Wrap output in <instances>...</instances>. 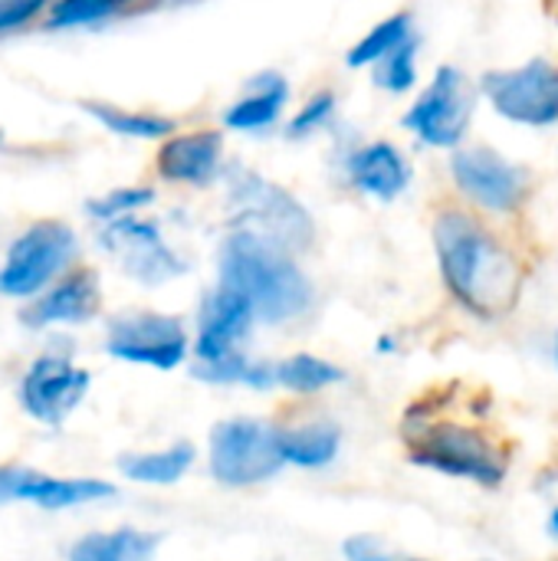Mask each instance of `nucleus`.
Wrapping results in <instances>:
<instances>
[{"mask_svg":"<svg viewBox=\"0 0 558 561\" xmlns=\"http://www.w3.org/2000/svg\"><path fill=\"white\" fill-rule=\"evenodd\" d=\"M99 312H102V279L92 266L76 263L20 309V322L26 329H59V325H86Z\"/></svg>","mask_w":558,"mask_h":561,"instance_id":"obj_14","label":"nucleus"},{"mask_svg":"<svg viewBox=\"0 0 558 561\" xmlns=\"http://www.w3.org/2000/svg\"><path fill=\"white\" fill-rule=\"evenodd\" d=\"M224 181L230 230L257 233L293 256L316 243V220L293 191L250 168H230Z\"/></svg>","mask_w":558,"mask_h":561,"instance_id":"obj_3","label":"nucleus"},{"mask_svg":"<svg viewBox=\"0 0 558 561\" xmlns=\"http://www.w3.org/2000/svg\"><path fill=\"white\" fill-rule=\"evenodd\" d=\"M414 36V16L408 10H398L391 16H385L382 23H375L349 53H345V66L352 69H365L375 66L378 59H385L391 49H398L405 39Z\"/></svg>","mask_w":558,"mask_h":561,"instance_id":"obj_25","label":"nucleus"},{"mask_svg":"<svg viewBox=\"0 0 558 561\" xmlns=\"http://www.w3.org/2000/svg\"><path fill=\"white\" fill-rule=\"evenodd\" d=\"M161 546V533L145 529H112V533H89L69 546V561H155Z\"/></svg>","mask_w":558,"mask_h":561,"instance_id":"obj_20","label":"nucleus"},{"mask_svg":"<svg viewBox=\"0 0 558 561\" xmlns=\"http://www.w3.org/2000/svg\"><path fill=\"white\" fill-rule=\"evenodd\" d=\"M483 92L490 105L516 125L549 128L558 122V66L549 59L487 72Z\"/></svg>","mask_w":558,"mask_h":561,"instance_id":"obj_9","label":"nucleus"},{"mask_svg":"<svg viewBox=\"0 0 558 561\" xmlns=\"http://www.w3.org/2000/svg\"><path fill=\"white\" fill-rule=\"evenodd\" d=\"M145 7V0H53L43 23L49 30H79L118 20L132 10Z\"/></svg>","mask_w":558,"mask_h":561,"instance_id":"obj_24","label":"nucleus"},{"mask_svg":"<svg viewBox=\"0 0 558 561\" xmlns=\"http://www.w3.org/2000/svg\"><path fill=\"white\" fill-rule=\"evenodd\" d=\"M99 247L141 286H164L187 273V260L164 240L161 227L141 214L102 224Z\"/></svg>","mask_w":558,"mask_h":561,"instance_id":"obj_8","label":"nucleus"},{"mask_svg":"<svg viewBox=\"0 0 558 561\" xmlns=\"http://www.w3.org/2000/svg\"><path fill=\"white\" fill-rule=\"evenodd\" d=\"M556 352H558V345H556Z\"/></svg>","mask_w":558,"mask_h":561,"instance_id":"obj_35","label":"nucleus"},{"mask_svg":"<svg viewBox=\"0 0 558 561\" xmlns=\"http://www.w3.org/2000/svg\"><path fill=\"white\" fill-rule=\"evenodd\" d=\"M217 283L237 289L253 306L257 322L266 325L299 322L316 306V286L299 266V256L247 230H230L224 237Z\"/></svg>","mask_w":558,"mask_h":561,"instance_id":"obj_2","label":"nucleus"},{"mask_svg":"<svg viewBox=\"0 0 558 561\" xmlns=\"http://www.w3.org/2000/svg\"><path fill=\"white\" fill-rule=\"evenodd\" d=\"M286 102H289V82H286V76H280L273 69L257 72L247 82V92L237 102L227 105L224 128H234V131H243V135L266 131V128H273L283 118Z\"/></svg>","mask_w":558,"mask_h":561,"instance_id":"obj_18","label":"nucleus"},{"mask_svg":"<svg viewBox=\"0 0 558 561\" xmlns=\"http://www.w3.org/2000/svg\"><path fill=\"white\" fill-rule=\"evenodd\" d=\"M191 371L197 381H207V385H243V388H257V391H266L276 385L273 365L250 358L247 352H234L217 362H194Z\"/></svg>","mask_w":558,"mask_h":561,"instance_id":"obj_26","label":"nucleus"},{"mask_svg":"<svg viewBox=\"0 0 558 561\" xmlns=\"http://www.w3.org/2000/svg\"><path fill=\"white\" fill-rule=\"evenodd\" d=\"M112 496L115 486L95 477H49L30 467H0V503H33L46 513H62Z\"/></svg>","mask_w":558,"mask_h":561,"instance_id":"obj_15","label":"nucleus"},{"mask_svg":"<svg viewBox=\"0 0 558 561\" xmlns=\"http://www.w3.org/2000/svg\"><path fill=\"white\" fill-rule=\"evenodd\" d=\"M345 378V371L312 352H296L283 362L273 365V381L280 388H286L289 394H322L326 388L339 385Z\"/></svg>","mask_w":558,"mask_h":561,"instance_id":"obj_23","label":"nucleus"},{"mask_svg":"<svg viewBox=\"0 0 558 561\" xmlns=\"http://www.w3.org/2000/svg\"><path fill=\"white\" fill-rule=\"evenodd\" d=\"M151 171L171 187H210L224 174V131L214 125L178 128L158 141Z\"/></svg>","mask_w":558,"mask_h":561,"instance_id":"obj_13","label":"nucleus"},{"mask_svg":"<svg viewBox=\"0 0 558 561\" xmlns=\"http://www.w3.org/2000/svg\"><path fill=\"white\" fill-rule=\"evenodd\" d=\"M92 375L79 368L69 355L49 352L39 355L20 378V408L49 427H59L89 394Z\"/></svg>","mask_w":558,"mask_h":561,"instance_id":"obj_11","label":"nucleus"},{"mask_svg":"<svg viewBox=\"0 0 558 561\" xmlns=\"http://www.w3.org/2000/svg\"><path fill=\"white\" fill-rule=\"evenodd\" d=\"M342 556H345V561H391L388 546L378 536H368V533L349 536L342 542Z\"/></svg>","mask_w":558,"mask_h":561,"instance_id":"obj_31","label":"nucleus"},{"mask_svg":"<svg viewBox=\"0 0 558 561\" xmlns=\"http://www.w3.org/2000/svg\"><path fill=\"white\" fill-rule=\"evenodd\" d=\"M53 0H0V33H16L46 16Z\"/></svg>","mask_w":558,"mask_h":561,"instance_id":"obj_30","label":"nucleus"},{"mask_svg":"<svg viewBox=\"0 0 558 561\" xmlns=\"http://www.w3.org/2000/svg\"><path fill=\"white\" fill-rule=\"evenodd\" d=\"M335 105H339V95H335V89H329V85H322V89H316L299 108H296V115L286 122V128H283V135L286 138H293V141H303V138H312V135H319L329 122H332V115H335Z\"/></svg>","mask_w":558,"mask_h":561,"instance_id":"obj_29","label":"nucleus"},{"mask_svg":"<svg viewBox=\"0 0 558 561\" xmlns=\"http://www.w3.org/2000/svg\"><path fill=\"white\" fill-rule=\"evenodd\" d=\"M276 427H280V450H283L286 467L322 470L342 450V431L339 424L326 417H309V421L276 424Z\"/></svg>","mask_w":558,"mask_h":561,"instance_id":"obj_19","label":"nucleus"},{"mask_svg":"<svg viewBox=\"0 0 558 561\" xmlns=\"http://www.w3.org/2000/svg\"><path fill=\"white\" fill-rule=\"evenodd\" d=\"M474 95L457 66H441L405 112V128L431 148H457L467 135Z\"/></svg>","mask_w":558,"mask_h":561,"instance_id":"obj_10","label":"nucleus"},{"mask_svg":"<svg viewBox=\"0 0 558 561\" xmlns=\"http://www.w3.org/2000/svg\"><path fill=\"white\" fill-rule=\"evenodd\" d=\"M79 237L66 220L39 217L26 224L7 247L0 263V296L30 302L76 266Z\"/></svg>","mask_w":558,"mask_h":561,"instance_id":"obj_5","label":"nucleus"},{"mask_svg":"<svg viewBox=\"0 0 558 561\" xmlns=\"http://www.w3.org/2000/svg\"><path fill=\"white\" fill-rule=\"evenodd\" d=\"M253 322H257L253 306L237 289L217 283L201 302L197 335L191 342L194 362H217L224 355L243 352V342L250 339Z\"/></svg>","mask_w":558,"mask_h":561,"instance_id":"obj_16","label":"nucleus"},{"mask_svg":"<svg viewBox=\"0 0 558 561\" xmlns=\"http://www.w3.org/2000/svg\"><path fill=\"white\" fill-rule=\"evenodd\" d=\"M434 250L451 296L480 319H497L520 296V266L503 240L467 207L434 214Z\"/></svg>","mask_w":558,"mask_h":561,"instance_id":"obj_1","label":"nucleus"},{"mask_svg":"<svg viewBox=\"0 0 558 561\" xmlns=\"http://www.w3.org/2000/svg\"><path fill=\"white\" fill-rule=\"evenodd\" d=\"M405 561H421V559H405Z\"/></svg>","mask_w":558,"mask_h":561,"instance_id":"obj_34","label":"nucleus"},{"mask_svg":"<svg viewBox=\"0 0 558 561\" xmlns=\"http://www.w3.org/2000/svg\"><path fill=\"white\" fill-rule=\"evenodd\" d=\"M0 148H3V131H0Z\"/></svg>","mask_w":558,"mask_h":561,"instance_id":"obj_33","label":"nucleus"},{"mask_svg":"<svg viewBox=\"0 0 558 561\" xmlns=\"http://www.w3.org/2000/svg\"><path fill=\"white\" fill-rule=\"evenodd\" d=\"M451 178L470 204L490 214L516 210L529 191V174L493 148H457L451 158Z\"/></svg>","mask_w":558,"mask_h":561,"instance_id":"obj_12","label":"nucleus"},{"mask_svg":"<svg viewBox=\"0 0 558 561\" xmlns=\"http://www.w3.org/2000/svg\"><path fill=\"white\" fill-rule=\"evenodd\" d=\"M105 352L128 365H145L155 371H174L191 355V335L181 316L171 312H125L105 329Z\"/></svg>","mask_w":558,"mask_h":561,"instance_id":"obj_7","label":"nucleus"},{"mask_svg":"<svg viewBox=\"0 0 558 561\" xmlns=\"http://www.w3.org/2000/svg\"><path fill=\"white\" fill-rule=\"evenodd\" d=\"M86 108L89 118H95L105 131L125 135V138H138V141H164L168 135H174L181 125L171 115H158V112H135V108H122L112 102H79Z\"/></svg>","mask_w":558,"mask_h":561,"instance_id":"obj_21","label":"nucleus"},{"mask_svg":"<svg viewBox=\"0 0 558 561\" xmlns=\"http://www.w3.org/2000/svg\"><path fill=\"white\" fill-rule=\"evenodd\" d=\"M345 181L375 201H395L408 191L411 184V164L405 158V151L385 138L378 141H365L358 148H352L345 154Z\"/></svg>","mask_w":558,"mask_h":561,"instance_id":"obj_17","label":"nucleus"},{"mask_svg":"<svg viewBox=\"0 0 558 561\" xmlns=\"http://www.w3.org/2000/svg\"><path fill=\"white\" fill-rule=\"evenodd\" d=\"M191 467H194V447L191 444H171L164 450L128 454L118 463L122 477L132 483H141V486H174Z\"/></svg>","mask_w":558,"mask_h":561,"instance_id":"obj_22","label":"nucleus"},{"mask_svg":"<svg viewBox=\"0 0 558 561\" xmlns=\"http://www.w3.org/2000/svg\"><path fill=\"white\" fill-rule=\"evenodd\" d=\"M210 477L227 490H250L273 480L286 460L280 450V427L263 417H230L210 431L207 444Z\"/></svg>","mask_w":558,"mask_h":561,"instance_id":"obj_6","label":"nucleus"},{"mask_svg":"<svg viewBox=\"0 0 558 561\" xmlns=\"http://www.w3.org/2000/svg\"><path fill=\"white\" fill-rule=\"evenodd\" d=\"M408 457L418 467L437 470L444 477L474 480L480 486H500L506 477L503 450L470 424L457 421H421L405 431Z\"/></svg>","mask_w":558,"mask_h":561,"instance_id":"obj_4","label":"nucleus"},{"mask_svg":"<svg viewBox=\"0 0 558 561\" xmlns=\"http://www.w3.org/2000/svg\"><path fill=\"white\" fill-rule=\"evenodd\" d=\"M549 526H553V533H556V536H558V510H556V513H553V519H549Z\"/></svg>","mask_w":558,"mask_h":561,"instance_id":"obj_32","label":"nucleus"},{"mask_svg":"<svg viewBox=\"0 0 558 561\" xmlns=\"http://www.w3.org/2000/svg\"><path fill=\"white\" fill-rule=\"evenodd\" d=\"M158 197V191L151 184H128V187H112L92 201H86V214L102 227V224H112V220H122V217H135L141 214L145 207H151Z\"/></svg>","mask_w":558,"mask_h":561,"instance_id":"obj_27","label":"nucleus"},{"mask_svg":"<svg viewBox=\"0 0 558 561\" xmlns=\"http://www.w3.org/2000/svg\"><path fill=\"white\" fill-rule=\"evenodd\" d=\"M372 79H375L378 89H385L391 95L408 92L418 82V36L405 39L398 49H391L385 59H378Z\"/></svg>","mask_w":558,"mask_h":561,"instance_id":"obj_28","label":"nucleus"}]
</instances>
